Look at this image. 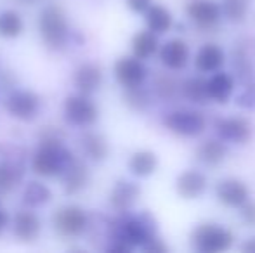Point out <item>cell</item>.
I'll return each instance as SVG.
<instances>
[{
	"mask_svg": "<svg viewBox=\"0 0 255 253\" xmlns=\"http://www.w3.org/2000/svg\"><path fill=\"white\" fill-rule=\"evenodd\" d=\"M158 231L156 220L149 212H142L141 215H130L118 220L115 227L111 226V240H120L130 248L142 247Z\"/></svg>",
	"mask_w": 255,
	"mask_h": 253,
	"instance_id": "1",
	"label": "cell"
},
{
	"mask_svg": "<svg viewBox=\"0 0 255 253\" xmlns=\"http://www.w3.org/2000/svg\"><path fill=\"white\" fill-rule=\"evenodd\" d=\"M38 30H40L42 40L52 51H59L66 45L70 38V28H68L66 12L57 3H49L44 7L38 17Z\"/></svg>",
	"mask_w": 255,
	"mask_h": 253,
	"instance_id": "2",
	"label": "cell"
},
{
	"mask_svg": "<svg viewBox=\"0 0 255 253\" xmlns=\"http://www.w3.org/2000/svg\"><path fill=\"white\" fill-rule=\"evenodd\" d=\"M71 158L73 156L70 155L68 149L63 148L61 141L42 139L40 148L35 153L33 162H31V169L40 177H56L63 173Z\"/></svg>",
	"mask_w": 255,
	"mask_h": 253,
	"instance_id": "3",
	"label": "cell"
},
{
	"mask_svg": "<svg viewBox=\"0 0 255 253\" xmlns=\"http://www.w3.org/2000/svg\"><path fill=\"white\" fill-rule=\"evenodd\" d=\"M191 245L200 253H222L228 252L235 243V234L221 224L203 222L193 229Z\"/></svg>",
	"mask_w": 255,
	"mask_h": 253,
	"instance_id": "4",
	"label": "cell"
},
{
	"mask_svg": "<svg viewBox=\"0 0 255 253\" xmlns=\"http://www.w3.org/2000/svg\"><path fill=\"white\" fill-rule=\"evenodd\" d=\"M163 125L181 137H198L205 130V118L200 111L181 108L163 116Z\"/></svg>",
	"mask_w": 255,
	"mask_h": 253,
	"instance_id": "5",
	"label": "cell"
},
{
	"mask_svg": "<svg viewBox=\"0 0 255 253\" xmlns=\"http://www.w3.org/2000/svg\"><path fill=\"white\" fill-rule=\"evenodd\" d=\"M215 134L224 142H231L235 146H245L254 137V125L245 116H226L214 122Z\"/></svg>",
	"mask_w": 255,
	"mask_h": 253,
	"instance_id": "6",
	"label": "cell"
},
{
	"mask_svg": "<svg viewBox=\"0 0 255 253\" xmlns=\"http://www.w3.org/2000/svg\"><path fill=\"white\" fill-rule=\"evenodd\" d=\"M64 116L75 127H91L98 122L99 109L94 101L89 99V95L80 94L70 95L64 101Z\"/></svg>",
	"mask_w": 255,
	"mask_h": 253,
	"instance_id": "7",
	"label": "cell"
},
{
	"mask_svg": "<svg viewBox=\"0 0 255 253\" xmlns=\"http://www.w3.org/2000/svg\"><path fill=\"white\" fill-rule=\"evenodd\" d=\"M54 229L66 238H77L85 233L89 226V219L80 206L68 205L59 208L52 215Z\"/></svg>",
	"mask_w": 255,
	"mask_h": 253,
	"instance_id": "8",
	"label": "cell"
},
{
	"mask_svg": "<svg viewBox=\"0 0 255 253\" xmlns=\"http://www.w3.org/2000/svg\"><path fill=\"white\" fill-rule=\"evenodd\" d=\"M186 16L200 30H214L221 21V5L215 0H191L186 5Z\"/></svg>",
	"mask_w": 255,
	"mask_h": 253,
	"instance_id": "9",
	"label": "cell"
},
{
	"mask_svg": "<svg viewBox=\"0 0 255 253\" xmlns=\"http://www.w3.org/2000/svg\"><path fill=\"white\" fill-rule=\"evenodd\" d=\"M148 77V68L135 56H125L115 63V78L125 88L142 85Z\"/></svg>",
	"mask_w": 255,
	"mask_h": 253,
	"instance_id": "10",
	"label": "cell"
},
{
	"mask_svg": "<svg viewBox=\"0 0 255 253\" xmlns=\"http://www.w3.org/2000/svg\"><path fill=\"white\" fill-rule=\"evenodd\" d=\"M5 109L9 111V115L24 120V122H30L40 111V99L35 92L17 90L10 94L5 101Z\"/></svg>",
	"mask_w": 255,
	"mask_h": 253,
	"instance_id": "11",
	"label": "cell"
},
{
	"mask_svg": "<svg viewBox=\"0 0 255 253\" xmlns=\"http://www.w3.org/2000/svg\"><path fill=\"white\" fill-rule=\"evenodd\" d=\"M215 196L219 203H222L228 208H238L247 199H250V189L243 180L236 177H226L219 180L215 186Z\"/></svg>",
	"mask_w": 255,
	"mask_h": 253,
	"instance_id": "12",
	"label": "cell"
},
{
	"mask_svg": "<svg viewBox=\"0 0 255 253\" xmlns=\"http://www.w3.org/2000/svg\"><path fill=\"white\" fill-rule=\"evenodd\" d=\"M160 61L165 68L172 71H179L186 68L189 61V45L182 38L167 40L160 49Z\"/></svg>",
	"mask_w": 255,
	"mask_h": 253,
	"instance_id": "13",
	"label": "cell"
},
{
	"mask_svg": "<svg viewBox=\"0 0 255 253\" xmlns=\"http://www.w3.org/2000/svg\"><path fill=\"white\" fill-rule=\"evenodd\" d=\"M207 189V177L200 170H184L175 179V192L184 199H198Z\"/></svg>",
	"mask_w": 255,
	"mask_h": 253,
	"instance_id": "14",
	"label": "cell"
},
{
	"mask_svg": "<svg viewBox=\"0 0 255 253\" xmlns=\"http://www.w3.org/2000/svg\"><path fill=\"white\" fill-rule=\"evenodd\" d=\"M141 196V187L132 180H118L111 189L110 203L117 212L125 213L135 205V201Z\"/></svg>",
	"mask_w": 255,
	"mask_h": 253,
	"instance_id": "15",
	"label": "cell"
},
{
	"mask_svg": "<svg viewBox=\"0 0 255 253\" xmlns=\"http://www.w3.org/2000/svg\"><path fill=\"white\" fill-rule=\"evenodd\" d=\"M207 92L210 101L226 104L231 99L233 92H235V77L221 70L215 71L207 80Z\"/></svg>",
	"mask_w": 255,
	"mask_h": 253,
	"instance_id": "16",
	"label": "cell"
},
{
	"mask_svg": "<svg viewBox=\"0 0 255 253\" xmlns=\"http://www.w3.org/2000/svg\"><path fill=\"white\" fill-rule=\"evenodd\" d=\"M63 177V186L68 194H78L89 182V169L82 160L71 158L66 169L61 173Z\"/></svg>",
	"mask_w": 255,
	"mask_h": 253,
	"instance_id": "17",
	"label": "cell"
},
{
	"mask_svg": "<svg viewBox=\"0 0 255 253\" xmlns=\"http://www.w3.org/2000/svg\"><path fill=\"white\" fill-rule=\"evenodd\" d=\"M226 63V52L217 44H205L198 49L195 58V68L200 73H215Z\"/></svg>",
	"mask_w": 255,
	"mask_h": 253,
	"instance_id": "18",
	"label": "cell"
},
{
	"mask_svg": "<svg viewBox=\"0 0 255 253\" xmlns=\"http://www.w3.org/2000/svg\"><path fill=\"white\" fill-rule=\"evenodd\" d=\"M103 82V71L98 64L94 63H85L75 71L73 84L80 94L91 95L101 87Z\"/></svg>",
	"mask_w": 255,
	"mask_h": 253,
	"instance_id": "19",
	"label": "cell"
},
{
	"mask_svg": "<svg viewBox=\"0 0 255 253\" xmlns=\"http://www.w3.org/2000/svg\"><path fill=\"white\" fill-rule=\"evenodd\" d=\"M228 156V146L221 139H207L196 148V160L207 167H217Z\"/></svg>",
	"mask_w": 255,
	"mask_h": 253,
	"instance_id": "20",
	"label": "cell"
},
{
	"mask_svg": "<svg viewBox=\"0 0 255 253\" xmlns=\"http://www.w3.org/2000/svg\"><path fill=\"white\" fill-rule=\"evenodd\" d=\"M144 21H146L148 30L156 35L167 33V31L174 26L172 12L165 5H161V3H151V5L146 9Z\"/></svg>",
	"mask_w": 255,
	"mask_h": 253,
	"instance_id": "21",
	"label": "cell"
},
{
	"mask_svg": "<svg viewBox=\"0 0 255 253\" xmlns=\"http://www.w3.org/2000/svg\"><path fill=\"white\" fill-rule=\"evenodd\" d=\"M40 219L30 210H23L14 219V234L21 241H35L40 234Z\"/></svg>",
	"mask_w": 255,
	"mask_h": 253,
	"instance_id": "22",
	"label": "cell"
},
{
	"mask_svg": "<svg viewBox=\"0 0 255 253\" xmlns=\"http://www.w3.org/2000/svg\"><path fill=\"white\" fill-rule=\"evenodd\" d=\"M80 146L84 155L92 162H103L110 153L106 137L98 132H85L80 139Z\"/></svg>",
	"mask_w": 255,
	"mask_h": 253,
	"instance_id": "23",
	"label": "cell"
},
{
	"mask_svg": "<svg viewBox=\"0 0 255 253\" xmlns=\"http://www.w3.org/2000/svg\"><path fill=\"white\" fill-rule=\"evenodd\" d=\"M158 169V156L153 151L148 149H141V151H135L134 155L128 160V170H130L132 175L135 177H149L156 172Z\"/></svg>",
	"mask_w": 255,
	"mask_h": 253,
	"instance_id": "24",
	"label": "cell"
},
{
	"mask_svg": "<svg viewBox=\"0 0 255 253\" xmlns=\"http://www.w3.org/2000/svg\"><path fill=\"white\" fill-rule=\"evenodd\" d=\"M130 45H132V54L137 59H141V61H144V59H149L153 54L158 52V49H160V40H158L156 33H153V31H149V30H144L134 35Z\"/></svg>",
	"mask_w": 255,
	"mask_h": 253,
	"instance_id": "25",
	"label": "cell"
},
{
	"mask_svg": "<svg viewBox=\"0 0 255 253\" xmlns=\"http://www.w3.org/2000/svg\"><path fill=\"white\" fill-rule=\"evenodd\" d=\"M181 92L189 102L193 104H205V102L210 101L207 92V80L200 77L188 78L184 84L181 85Z\"/></svg>",
	"mask_w": 255,
	"mask_h": 253,
	"instance_id": "26",
	"label": "cell"
},
{
	"mask_svg": "<svg viewBox=\"0 0 255 253\" xmlns=\"http://www.w3.org/2000/svg\"><path fill=\"white\" fill-rule=\"evenodd\" d=\"M221 14L229 21V23H243L249 14L250 0H222L221 3Z\"/></svg>",
	"mask_w": 255,
	"mask_h": 253,
	"instance_id": "27",
	"label": "cell"
},
{
	"mask_svg": "<svg viewBox=\"0 0 255 253\" xmlns=\"http://www.w3.org/2000/svg\"><path fill=\"white\" fill-rule=\"evenodd\" d=\"M23 28V19H21V16L16 10H3L0 14V37L16 38L21 35Z\"/></svg>",
	"mask_w": 255,
	"mask_h": 253,
	"instance_id": "28",
	"label": "cell"
},
{
	"mask_svg": "<svg viewBox=\"0 0 255 253\" xmlns=\"http://www.w3.org/2000/svg\"><path fill=\"white\" fill-rule=\"evenodd\" d=\"M51 191H49L47 186L40 182H30L26 186V189L23 192V201L24 205H28L30 208H37V206H42L51 199Z\"/></svg>",
	"mask_w": 255,
	"mask_h": 253,
	"instance_id": "29",
	"label": "cell"
},
{
	"mask_svg": "<svg viewBox=\"0 0 255 253\" xmlns=\"http://www.w3.org/2000/svg\"><path fill=\"white\" fill-rule=\"evenodd\" d=\"M23 179V170L14 163H0V191L10 192Z\"/></svg>",
	"mask_w": 255,
	"mask_h": 253,
	"instance_id": "30",
	"label": "cell"
},
{
	"mask_svg": "<svg viewBox=\"0 0 255 253\" xmlns=\"http://www.w3.org/2000/svg\"><path fill=\"white\" fill-rule=\"evenodd\" d=\"M124 101H125V104H127L130 109H134V111H144V109L151 104L149 92L146 90V88H142V85L125 88Z\"/></svg>",
	"mask_w": 255,
	"mask_h": 253,
	"instance_id": "31",
	"label": "cell"
},
{
	"mask_svg": "<svg viewBox=\"0 0 255 253\" xmlns=\"http://www.w3.org/2000/svg\"><path fill=\"white\" fill-rule=\"evenodd\" d=\"M236 106L243 109H255V80H249L243 84V88L236 95Z\"/></svg>",
	"mask_w": 255,
	"mask_h": 253,
	"instance_id": "32",
	"label": "cell"
},
{
	"mask_svg": "<svg viewBox=\"0 0 255 253\" xmlns=\"http://www.w3.org/2000/svg\"><path fill=\"white\" fill-rule=\"evenodd\" d=\"M154 87H156L158 95L163 99H172L177 94V84L168 77H158L154 82Z\"/></svg>",
	"mask_w": 255,
	"mask_h": 253,
	"instance_id": "33",
	"label": "cell"
},
{
	"mask_svg": "<svg viewBox=\"0 0 255 253\" xmlns=\"http://www.w3.org/2000/svg\"><path fill=\"white\" fill-rule=\"evenodd\" d=\"M238 210H240V219H242V222L250 227H255V201L247 199L242 206H238Z\"/></svg>",
	"mask_w": 255,
	"mask_h": 253,
	"instance_id": "34",
	"label": "cell"
},
{
	"mask_svg": "<svg viewBox=\"0 0 255 253\" xmlns=\"http://www.w3.org/2000/svg\"><path fill=\"white\" fill-rule=\"evenodd\" d=\"M141 248L148 253H168V247L163 243V240H160V238L156 236V234L149 238Z\"/></svg>",
	"mask_w": 255,
	"mask_h": 253,
	"instance_id": "35",
	"label": "cell"
},
{
	"mask_svg": "<svg viewBox=\"0 0 255 253\" xmlns=\"http://www.w3.org/2000/svg\"><path fill=\"white\" fill-rule=\"evenodd\" d=\"M127 7L135 14H144L146 9L153 3V0H125Z\"/></svg>",
	"mask_w": 255,
	"mask_h": 253,
	"instance_id": "36",
	"label": "cell"
},
{
	"mask_svg": "<svg viewBox=\"0 0 255 253\" xmlns=\"http://www.w3.org/2000/svg\"><path fill=\"white\" fill-rule=\"evenodd\" d=\"M240 250L245 252V253H255V238H250V240H247L245 243L240 247Z\"/></svg>",
	"mask_w": 255,
	"mask_h": 253,
	"instance_id": "37",
	"label": "cell"
},
{
	"mask_svg": "<svg viewBox=\"0 0 255 253\" xmlns=\"http://www.w3.org/2000/svg\"><path fill=\"white\" fill-rule=\"evenodd\" d=\"M7 222H9V217H7V213L3 212V210H0V234H2V231L5 229Z\"/></svg>",
	"mask_w": 255,
	"mask_h": 253,
	"instance_id": "38",
	"label": "cell"
},
{
	"mask_svg": "<svg viewBox=\"0 0 255 253\" xmlns=\"http://www.w3.org/2000/svg\"><path fill=\"white\" fill-rule=\"evenodd\" d=\"M26 2H30V0H26Z\"/></svg>",
	"mask_w": 255,
	"mask_h": 253,
	"instance_id": "39",
	"label": "cell"
}]
</instances>
